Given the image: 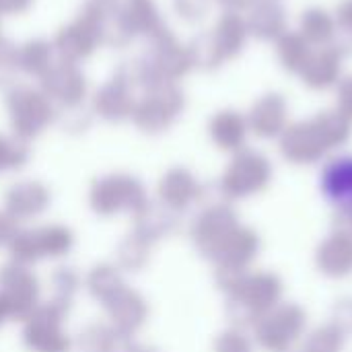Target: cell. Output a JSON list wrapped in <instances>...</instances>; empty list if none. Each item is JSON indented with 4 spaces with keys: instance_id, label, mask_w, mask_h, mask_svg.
I'll return each mask as SVG.
<instances>
[{
    "instance_id": "cell-4",
    "label": "cell",
    "mask_w": 352,
    "mask_h": 352,
    "mask_svg": "<svg viewBox=\"0 0 352 352\" xmlns=\"http://www.w3.org/2000/svg\"><path fill=\"white\" fill-rule=\"evenodd\" d=\"M314 336L316 338L309 340L305 352H340L342 340H340L338 330H320Z\"/></svg>"
},
{
    "instance_id": "cell-3",
    "label": "cell",
    "mask_w": 352,
    "mask_h": 352,
    "mask_svg": "<svg viewBox=\"0 0 352 352\" xmlns=\"http://www.w3.org/2000/svg\"><path fill=\"white\" fill-rule=\"evenodd\" d=\"M320 266H324V272L342 276L349 274L352 266V243L349 235H332L322 248H320Z\"/></svg>"
},
{
    "instance_id": "cell-1",
    "label": "cell",
    "mask_w": 352,
    "mask_h": 352,
    "mask_svg": "<svg viewBox=\"0 0 352 352\" xmlns=\"http://www.w3.org/2000/svg\"><path fill=\"white\" fill-rule=\"evenodd\" d=\"M322 192L334 208L352 217V157H340L324 169Z\"/></svg>"
},
{
    "instance_id": "cell-2",
    "label": "cell",
    "mask_w": 352,
    "mask_h": 352,
    "mask_svg": "<svg viewBox=\"0 0 352 352\" xmlns=\"http://www.w3.org/2000/svg\"><path fill=\"white\" fill-rule=\"evenodd\" d=\"M303 326V316L299 314V309L289 307V309H280V311H270L264 318V346L280 351L291 346V342L297 338V334L301 332Z\"/></svg>"
}]
</instances>
